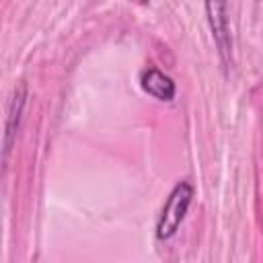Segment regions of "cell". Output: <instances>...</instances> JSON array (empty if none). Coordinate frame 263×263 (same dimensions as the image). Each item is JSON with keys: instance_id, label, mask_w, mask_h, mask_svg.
<instances>
[{"instance_id": "7a4b0ae2", "label": "cell", "mask_w": 263, "mask_h": 263, "mask_svg": "<svg viewBox=\"0 0 263 263\" xmlns=\"http://www.w3.org/2000/svg\"><path fill=\"white\" fill-rule=\"evenodd\" d=\"M203 4H205V18H208L218 55L224 68H232V33H230L228 0H205Z\"/></svg>"}, {"instance_id": "5b68a950", "label": "cell", "mask_w": 263, "mask_h": 263, "mask_svg": "<svg viewBox=\"0 0 263 263\" xmlns=\"http://www.w3.org/2000/svg\"><path fill=\"white\" fill-rule=\"evenodd\" d=\"M140 2H144V4H146V2H148V0H140Z\"/></svg>"}, {"instance_id": "277c9868", "label": "cell", "mask_w": 263, "mask_h": 263, "mask_svg": "<svg viewBox=\"0 0 263 263\" xmlns=\"http://www.w3.org/2000/svg\"><path fill=\"white\" fill-rule=\"evenodd\" d=\"M140 86L144 92H148L150 97L158 99V101H173L177 95V84L175 80L164 74L158 68H146L140 74Z\"/></svg>"}, {"instance_id": "3957f363", "label": "cell", "mask_w": 263, "mask_h": 263, "mask_svg": "<svg viewBox=\"0 0 263 263\" xmlns=\"http://www.w3.org/2000/svg\"><path fill=\"white\" fill-rule=\"evenodd\" d=\"M25 103H27V84L18 82L12 90V97L8 101V109H6V125H4V148H2V162H8V154L12 150L16 132L21 127V119H23V111H25Z\"/></svg>"}, {"instance_id": "6da1fadb", "label": "cell", "mask_w": 263, "mask_h": 263, "mask_svg": "<svg viewBox=\"0 0 263 263\" xmlns=\"http://www.w3.org/2000/svg\"><path fill=\"white\" fill-rule=\"evenodd\" d=\"M193 195H195V187L189 181H179L173 187V191L168 193V197L160 210V216L156 220V238L158 240H168L177 234V230L183 224L187 210L193 201Z\"/></svg>"}]
</instances>
